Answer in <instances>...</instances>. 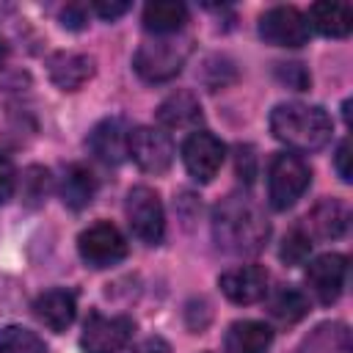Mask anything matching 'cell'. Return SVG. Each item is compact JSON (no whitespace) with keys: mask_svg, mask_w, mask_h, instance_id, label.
Returning a JSON list of instances; mask_svg holds the SVG:
<instances>
[{"mask_svg":"<svg viewBox=\"0 0 353 353\" xmlns=\"http://www.w3.org/2000/svg\"><path fill=\"white\" fill-rule=\"evenodd\" d=\"M130 132L132 130L124 119H102L88 135V149L105 165H119L130 157Z\"/></svg>","mask_w":353,"mask_h":353,"instance_id":"obj_12","label":"cell"},{"mask_svg":"<svg viewBox=\"0 0 353 353\" xmlns=\"http://www.w3.org/2000/svg\"><path fill=\"white\" fill-rule=\"evenodd\" d=\"M270 132L290 149L298 152H317L331 141L334 124L320 105L303 102H284L276 105L270 113Z\"/></svg>","mask_w":353,"mask_h":353,"instance_id":"obj_2","label":"cell"},{"mask_svg":"<svg viewBox=\"0 0 353 353\" xmlns=\"http://www.w3.org/2000/svg\"><path fill=\"white\" fill-rule=\"evenodd\" d=\"M47 193H50V171L41 165H30L22 176V199L30 207H36L47 199Z\"/></svg>","mask_w":353,"mask_h":353,"instance_id":"obj_26","label":"cell"},{"mask_svg":"<svg viewBox=\"0 0 353 353\" xmlns=\"http://www.w3.org/2000/svg\"><path fill=\"white\" fill-rule=\"evenodd\" d=\"M336 171L342 176V182H350L353 179L350 176V141L347 138L339 141V146H336Z\"/></svg>","mask_w":353,"mask_h":353,"instance_id":"obj_31","label":"cell"},{"mask_svg":"<svg viewBox=\"0 0 353 353\" xmlns=\"http://www.w3.org/2000/svg\"><path fill=\"white\" fill-rule=\"evenodd\" d=\"M0 353H47V345L30 328L6 325L0 328Z\"/></svg>","mask_w":353,"mask_h":353,"instance_id":"obj_24","label":"cell"},{"mask_svg":"<svg viewBox=\"0 0 353 353\" xmlns=\"http://www.w3.org/2000/svg\"><path fill=\"white\" fill-rule=\"evenodd\" d=\"M130 157L146 174H163L174 163V143L157 127H138L130 132Z\"/></svg>","mask_w":353,"mask_h":353,"instance_id":"obj_10","label":"cell"},{"mask_svg":"<svg viewBox=\"0 0 353 353\" xmlns=\"http://www.w3.org/2000/svg\"><path fill=\"white\" fill-rule=\"evenodd\" d=\"M312 168L301 154L279 152L268 165V199L273 210H290L309 188Z\"/></svg>","mask_w":353,"mask_h":353,"instance_id":"obj_3","label":"cell"},{"mask_svg":"<svg viewBox=\"0 0 353 353\" xmlns=\"http://www.w3.org/2000/svg\"><path fill=\"white\" fill-rule=\"evenodd\" d=\"M132 331H135V323L124 314L105 317L99 312H91L80 334V347L85 353H119L130 345Z\"/></svg>","mask_w":353,"mask_h":353,"instance_id":"obj_6","label":"cell"},{"mask_svg":"<svg viewBox=\"0 0 353 353\" xmlns=\"http://www.w3.org/2000/svg\"><path fill=\"white\" fill-rule=\"evenodd\" d=\"M298 353H353L350 328L339 320H325L301 342Z\"/></svg>","mask_w":353,"mask_h":353,"instance_id":"obj_20","label":"cell"},{"mask_svg":"<svg viewBox=\"0 0 353 353\" xmlns=\"http://www.w3.org/2000/svg\"><path fill=\"white\" fill-rule=\"evenodd\" d=\"M14 182H17L14 163L8 160V154L0 152V204L11 199V193H14Z\"/></svg>","mask_w":353,"mask_h":353,"instance_id":"obj_28","label":"cell"},{"mask_svg":"<svg viewBox=\"0 0 353 353\" xmlns=\"http://www.w3.org/2000/svg\"><path fill=\"white\" fill-rule=\"evenodd\" d=\"M212 237L215 245L234 256L259 254L270 237V223L254 199L243 193H229L212 210Z\"/></svg>","mask_w":353,"mask_h":353,"instance_id":"obj_1","label":"cell"},{"mask_svg":"<svg viewBox=\"0 0 353 353\" xmlns=\"http://www.w3.org/2000/svg\"><path fill=\"white\" fill-rule=\"evenodd\" d=\"M306 22L328 39H345L353 30V8L347 3H314Z\"/></svg>","mask_w":353,"mask_h":353,"instance_id":"obj_19","label":"cell"},{"mask_svg":"<svg viewBox=\"0 0 353 353\" xmlns=\"http://www.w3.org/2000/svg\"><path fill=\"white\" fill-rule=\"evenodd\" d=\"M309 251H312V237H309L301 226L290 229V232L284 234L281 245H279V256H281V262H287V265H301V262H306Z\"/></svg>","mask_w":353,"mask_h":353,"instance_id":"obj_25","label":"cell"},{"mask_svg":"<svg viewBox=\"0 0 353 353\" xmlns=\"http://www.w3.org/2000/svg\"><path fill=\"white\" fill-rule=\"evenodd\" d=\"M268 312H270L279 323L292 325V323H298L301 317H306V314H309V298H306L298 287L287 284V287H279V290L270 295Z\"/></svg>","mask_w":353,"mask_h":353,"instance_id":"obj_23","label":"cell"},{"mask_svg":"<svg viewBox=\"0 0 353 353\" xmlns=\"http://www.w3.org/2000/svg\"><path fill=\"white\" fill-rule=\"evenodd\" d=\"M61 22H63V28L80 30V28H85V22H88V8L80 6V3H72V6H66V8L61 11Z\"/></svg>","mask_w":353,"mask_h":353,"instance_id":"obj_29","label":"cell"},{"mask_svg":"<svg viewBox=\"0 0 353 353\" xmlns=\"http://www.w3.org/2000/svg\"><path fill=\"white\" fill-rule=\"evenodd\" d=\"M347 207L339 199H320L309 215H306V226H309V237H320V240H336L345 234L347 229Z\"/></svg>","mask_w":353,"mask_h":353,"instance_id":"obj_16","label":"cell"},{"mask_svg":"<svg viewBox=\"0 0 353 353\" xmlns=\"http://www.w3.org/2000/svg\"><path fill=\"white\" fill-rule=\"evenodd\" d=\"M132 353H171V347H168V342H163L160 336H152V339L141 342Z\"/></svg>","mask_w":353,"mask_h":353,"instance_id":"obj_33","label":"cell"},{"mask_svg":"<svg viewBox=\"0 0 353 353\" xmlns=\"http://www.w3.org/2000/svg\"><path fill=\"white\" fill-rule=\"evenodd\" d=\"M77 251H80L85 265L110 268V265H116V262H121L127 256V240L113 223L99 221V223H94V226L80 232Z\"/></svg>","mask_w":353,"mask_h":353,"instance_id":"obj_7","label":"cell"},{"mask_svg":"<svg viewBox=\"0 0 353 353\" xmlns=\"http://www.w3.org/2000/svg\"><path fill=\"white\" fill-rule=\"evenodd\" d=\"M58 190H61V199H63L66 207L83 210V207L91 204V199H94V193H97V176L91 174L88 165L72 163V165H66Z\"/></svg>","mask_w":353,"mask_h":353,"instance_id":"obj_21","label":"cell"},{"mask_svg":"<svg viewBox=\"0 0 353 353\" xmlns=\"http://www.w3.org/2000/svg\"><path fill=\"white\" fill-rule=\"evenodd\" d=\"M33 314L50 331H66L77 314V298L72 290H47L33 301Z\"/></svg>","mask_w":353,"mask_h":353,"instance_id":"obj_15","label":"cell"},{"mask_svg":"<svg viewBox=\"0 0 353 353\" xmlns=\"http://www.w3.org/2000/svg\"><path fill=\"white\" fill-rule=\"evenodd\" d=\"M309 22L295 6H276L259 17V36L276 47H303L309 41Z\"/></svg>","mask_w":353,"mask_h":353,"instance_id":"obj_8","label":"cell"},{"mask_svg":"<svg viewBox=\"0 0 353 353\" xmlns=\"http://www.w3.org/2000/svg\"><path fill=\"white\" fill-rule=\"evenodd\" d=\"M185 58H188V44L157 39V41H146L138 47L132 58V69L146 83H168L182 72Z\"/></svg>","mask_w":353,"mask_h":353,"instance_id":"obj_4","label":"cell"},{"mask_svg":"<svg viewBox=\"0 0 353 353\" xmlns=\"http://www.w3.org/2000/svg\"><path fill=\"white\" fill-rule=\"evenodd\" d=\"M273 342V328L259 320H237L226 331V353H268Z\"/></svg>","mask_w":353,"mask_h":353,"instance_id":"obj_18","label":"cell"},{"mask_svg":"<svg viewBox=\"0 0 353 353\" xmlns=\"http://www.w3.org/2000/svg\"><path fill=\"white\" fill-rule=\"evenodd\" d=\"M6 58H8V44H6L3 39H0V66L6 63Z\"/></svg>","mask_w":353,"mask_h":353,"instance_id":"obj_34","label":"cell"},{"mask_svg":"<svg viewBox=\"0 0 353 353\" xmlns=\"http://www.w3.org/2000/svg\"><path fill=\"white\" fill-rule=\"evenodd\" d=\"M188 19V8L176 0H154L143 8V28L157 36L176 33Z\"/></svg>","mask_w":353,"mask_h":353,"instance_id":"obj_22","label":"cell"},{"mask_svg":"<svg viewBox=\"0 0 353 353\" xmlns=\"http://www.w3.org/2000/svg\"><path fill=\"white\" fill-rule=\"evenodd\" d=\"M218 287L232 303L248 306V303H256L268 295V270L259 265L232 268V270L218 276Z\"/></svg>","mask_w":353,"mask_h":353,"instance_id":"obj_13","label":"cell"},{"mask_svg":"<svg viewBox=\"0 0 353 353\" xmlns=\"http://www.w3.org/2000/svg\"><path fill=\"white\" fill-rule=\"evenodd\" d=\"M347 276V256L345 254H320L306 268V284L320 303H334L342 295Z\"/></svg>","mask_w":353,"mask_h":353,"instance_id":"obj_11","label":"cell"},{"mask_svg":"<svg viewBox=\"0 0 353 353\" xmlns=\"http://www.w3.org/2000/svg\"><path fill=\"white\" fill-rule=\"evenodd\" d=\"M94 14L97 17H102V19H108V22H113L116 17H121V14H127V8H130V3H124V0H97L94 6Z\"/></svg>","mask_w":353,"mask_h":353,"instance_id":"obj_30","label":"cell"},{"mask_svg":"<svg viewBox=\"0 0 353 353\" xmlns=\"http://www.w3.org/2000/svg\"><path fill=\"white\" fill-rule=\"evenodd\" d=\"M237 174L245 182L254 179V154H251V146H240L237 149Z\"/></svg>","mask_w":353,"mask_h":353,"instance_id":"obj_32","label":"cell"},{"mask_svg":"<svg viewBox=\"0 0 353 353\" xmlns=\"http://www.w3.org/2000/svg\"><path fill=\"white\" fill-rule=\"evenodd\" d=\"M124 212H127V223H130L132 234L141 243H146V245L163 243V234H165V212H163L160 196L152 188L135 185L127 193Z\"/></svg>","mask_w":353,"mask_h":353,"instance_id":"obj_5","label":"cell"},{"mask_svg":"<svg viewBox=\"0 0 353 353\" xmlns=\"http://www.w3.org/2000/svg\"><path fill=\"white\" fill-rule=\"evenodd\" d=\"M223 157H226V146L221 138H215L212 132L207 130H196L185 138L182 143V160H185V168L188 174L196 179V182H212V176L221 171L223 165Z\"/></svg>","mask_w":353,"mask_h":353,"instance_id":"obj_9","label":"cell"},{"mask_svg":"<svg viewBox=\"0 0 353 353\" xmlns=\"http://www.w3.org/2000/svg\"><path fill=\"white\" fill-rule=\"evenodd\" d=\"M276 77H279L284 85L295 88V91H306L309 83H312L309 72H306L303 63H298V61H292V63H279V66H276Z\"/></svg>","mask_w":353,"mask_h":353,"instance_id":"obj_27","label":"cell"},{"mask_svg":"<svg viewBox=\"0 0 353 353\" xmlns=\"http://www.w3.org/2000/svg\"><path fill=\"white\" fill-rule=\"evenodd\" d=\"M94 74V58L83 52H55L50 58V77L63 91H77Z\"/></svg>","mask_w":353,"mask_h":353,"instance_id":"obj_17","label":"cell"},{"mask_svg":"<svg viewBox=\"0 0 353 353\" xmlns=\"http://www.w3.org/2000/svg\"><path fill=\"white\" fill-rule=\"evenodd\" d=\"M201 119H204L201 105H199L196 94H190V91H174L157 108V124L163 130H188V132H196L199 124H201Z\"/></svg>","mask_w":353,"mask_h":353,"instance_id":"obj_14","label":"cell"}]
</instances>
